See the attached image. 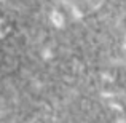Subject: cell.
Wrapping results in <instances>:
<instances>
[{
    "label": "cell",
    "instance_id": "1",
    "mask_svg": "<svg viewBox=\"0 0 126 123\" xmlns=\"http://www.w3.org/2000/svg\"><path fill=\"white\" fill-rule=\"evenodd\" d=\"M49 18H51V22H53V24H54L58 29H61L62 26H64V18H62V15H61V13H58V11H53Z\"/></svg>",
    "mask_w": 126,
    "mask_h": 123
},
{
    "label": "cell",
    "instance_id": "2",
    "mask_svg": "<svg viewBox=\"0 0 126 123\" xmlns=\"http://www.w3.org/2000/svg\"><path fill=\"white\" fill-rule=\"evenodd\" d=\"M10 32V26L6 24V21H3V19H0V38L5 37L6 34Z\"/></svg>",
    "mask_w": 126,
    "mask_h": 123
},
{
    "label": "cell",
    "instance_id": "3",
    "mask_svg": "<svg viewBox=\"0 0 126 123\" xmlns=\"http://www.w3.org/2000/svg\"><path fill=\"white\" fill-rule=\"evenodd\" d=\"M101 2H102V0H89V3H91V5L94 6V8H96V6H99V5H101Z\"/></svg>",
    "mask_w": 126,
    "mask_h": 123
},
{
    "label": "cell",
    "instance_id": "4",
    "mask_svg": "<svg viewBox=\"0 0 126 123\" xmlns=\"http://www.w3.org/2000/svg\"><path fill=\"white\" fill-rule=\"evenodd\" d=\"M43 58H45V59L51 58V51H49V50H45V51H43Z\"/></svg>",
    "mask_w": 126,
    "mask_h": 123
},
{
    "label": "cell",
    "instance_id": "5",
    "mask_svg": "<svg viewBox=\"0 0 126 123\" xmlns=\"http://www.w3.org/2000/svg\"><path fill=\"white\" fill-rule=\"evenodd\" d=\"M117 123H126V122H125V120H118Z\"/></svg>",
    "mask_w": 126,
    "mask_h": 123
}]
</instances>
